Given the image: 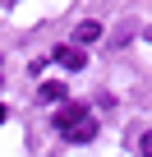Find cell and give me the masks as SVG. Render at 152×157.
Returning a JSON list of instances; mask_svg holds the SVG:
<instances>
[{
    "label": "cell",
    "mask_w": 152,
    "mask_h": 157,
    "mask_svg": "<svg viewBox=\"0 0 152 157\" xmlns=\"http://www.w3.org/2000/svg\"><path fill=\"white\" fill-rule=\"evenodd\" d=\"M83 120H88V111H83V106H74V102H65V106L55 111V129H60V134H69V129H79Z\"/></svg>",
    "instance_id": "obj_1"
},
{
    "label": "cell",
    "mask_w": 152,
    "mask_h": 157,
    "mask_svg": "<svg viewBox=\"0 0 152 157\" xmlns=\"http://www.w3.org/2000/svg\"><path fill=\"white\" fill-rule=\"evenodd\" d=\"M55 60H60L65 69H83V60H88V56H83L79 46H55Z\"/></svg>",
    "instance_id": "obj_2"
},
{
    "label": "cell",
    "mask_w": 152,
    "mask_h": 157,
    "mask_svg": "<svg viewBox=\"0 0 152 157\" xmlns=\"http://www.w3.org/2000/svg\"><path fill=\"white\" fill-rule=\"evenodd\" d=\"M97 37H102V23H92V19H88V23H79V28H74V42H79V51H83L88 42H97Z\"/></svg>",
    "instance_id": "obj_3"
},
{
    "label": "cell",
    "mask_w": 152,
    "mask_h": 157,
    "mask_svg": "<svg viewBox=\"0 0 152 157\" xmlns=\"http://www.w3.org/2000/svg\"><path fill=\"white\" fill-rule=\"evenodd\" d=\"M65 139H69V143H92V139H97V120H92V116H88V120H83V125H79V129H69V134H65Z\"/></svg>",
    "instance_id": "obj_4"
},
{
    "label": "cell",
    "mask_w": 152,
    "mask_h": 157,
    "mask_svg": "<svg viewBox=\"0 0 152 157\" xmlns=\"http://www.w3.org/2000/svg\"><path fill=\"white\" fill-rule=\"evenodd\" d=\"M42 102H65V83H60V78L42 83Z\"/></svg>",
    "instance_id": "obj_5"
},
{
    "label": "cell",
    "mask_w": 152,
    "mask_h": 157,
    "mask_svg": "<svg viewBox=\"0 0 152 157\" xmlns=\"http://www.w3.org/2000/svg\"><path fill=\"white\" fill-rule=\"evenodd\" d=\"M138 152H143V157H152V129H147V134L138 139Z\"/></svg>",
    "instance_id": "obj_6"
},
{
    "label": "cell",
    "mask_w": 152,
    "mask_h": 157,
    "mask_svg": "<svg viewBox=\"0 0 152 157\" xmlns=\"http://www.w3.org/2000/svg\"><path fill=\"white\" fill-rule=\"evenodd\" d=\"M0 125H5V106H0Z\"/></svg>",
    "instance_id": "obj_7"
},
{
    "label": "cell",
    "mask_w": 152,
    "mask_h": 157,
    "mask_svg": "<svg viewBox=\"0 0 152 157\" xmlns=\"http://www.w3.org/2000/svg\"><path fill=\"white\" fill-rule=\"evenodd\" d=\"M147 37H152V33H147Z\"/></svg>",
    "instance_id": "obj_8"
}]
</instances>
